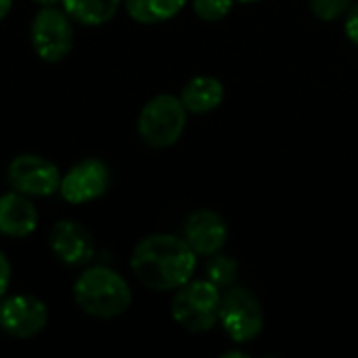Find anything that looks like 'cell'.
Wrapping results in <instances>:
<instances>
[{
	"label": "cell",
	"instance_id": "cell-1",
	"mask_svg": "<svg viewBox=\"0 0 358 358\" xmlns=\"http://www.w3.org/2000/svg\"><path fill=\"white\" fill-rule=\"evenodd\" d=\"M197 254L185 239L174 235H149L132 252L130 268L134 277L153 292H170L191 281Z\"/></svg>",
	"mask_w": 358,
	"mask_h": 358
},
{
	"label": "cell",
	"instance_id": "cell-2",
	"mask_svg": "<svg viewBox=\"0 0 358 358\" xmlns=\"http://www.w3.org/2000/svg\"><path fill=\"white\" fill-rule=\"evenodd\" d=\"M73 300L90 317L113 319L128 310L132 292L122 275L107 266H94L73 283Z\"/></svg>",
	"mask_w": 358,
	"mask_h": 358
},
{
	"label": "cell",
	"instance_id": "cell-3",
	"mask_svg": "<svg viewBox=\"0 0 358 358\" xmlns=\"http://www.w3.org/2000/svg\"><path fill=\"white\" fill-rule=\"evenodd\" d=\"M220 298V289L212 281H187L172 300V317L191 334L210 331L218 321Z\"/></svg>",
	"mask_w": 358,
	"mask_h": 358
},
{
	"label": "cell",
	"instance_id": "cell-4",
	"mask_svg": "<svg viewBox=\"0 0 358 358\" xmlns=\"http://www.w3.org/2000/svg\"><path fill=\"white\" fill-rule=\"evenodd\" d=\"M185 124L187 109L182 101L172 94H157L143 107L138 115V134L147 145L164 149L182 136Z\"/></svg>",
	"mask_w": 358,
	"mask_h": 358
},
{
	"label": "cell",
	"instance_id": "cell-5",
	"mask_svg": "<svg viewBox=\"0 0 358 358\" xmlns=\"http://www.w3.org/2000/svg\"><path fill=\"white\" fill-rule=\"evenodd\" d=\"M218 321L233 342L245 344L262 331V304L248 289H229L220 298Z\"/></svg>",
	"mask_w": 358,
	"mask_h": 358
},
{
	"label": "cell",
	"instance_id": "cell-6",
	"mask_svg": "<svg viewBox=\"0 0 358 358\" xmlns=\"http://www.w3.org/2000/svg\"><path fill=\"white\" fill-rule=\"evenodd\" d=\"M31 46L42 61L57 63L65 59L73 46L69 15L55 6L40 8L31 23Z\"/></svg>",
	"mask_w": 358,
	"mask_h": 358
},
{
	"label": "cell",
	"instance_id": "cell-7",
	"mask_svg": "<svg viewBox=\"0 0 358 358\" xmlns=\"http://www.w3.org/2000/svg\"><path fill=\"white\" fill-rule=\"evenodd\" d=\"M6 180L13 191H19L27 197H48L59 191L61 172L52 162L25 153L8 164Z\"/></svg>",
	"mask_w": 358,
	"mask_h": 358
},
{
	"label": "cell",
	"instance_id": "cell-8",
	"mask_svg": "<svg viewBox=\"0 0 358 358\" xmlns=\"http://www.w3.org/2000/svg\"><path fill=\"white\" fill-rule=\"evenodd\" d=\"M48 325V308L34 296H13L0 304V329L17 340L38 336Z\"/></svg>",
	"mask_w": 358,
	"mask_h": 358
},
{
	"label": "cell",
	"instance_id": "cell-9",
	"mask_svg": "<svg viewBox=\"0 0 358 358\" xmlns=\"http://www.w3.org/2000/svg\"><path fill=\"white\" fill-rule=\"evenodd\" d=\"M111 176L101 159H84L61 178V197L69 203H88L105 195Z\"/></svg>",
	"mask_w": 358,
	"mask_h": 358
},
{
	"label": "cell",
	"instance_id": "cell-10",
	"mask_svg": "<svg viewBox=\"0 0 358 358\" xmlns=\"http://www.w3.org/2000/svg\"><path fill=\"white\" fill-rule=\"evenodd\" d=\"M48 243L59 262L67 266L86 264L94 256L92 235L76 220H59L48 235Z\"/></svg>",
	"mask_w": 358,
	"mask_h": 358
},
{
	"label": "cell",
	"instance_id": "cell-11",
	"mask_svg": "<svg viewBox=\"0 0 358 358\" xmlns=\"http://www.w3.org/2000/svg\"><path fill=\"white\" fill-rule=\"evenodd\" d=\"M185 241L197 256H214L227 241V224L212 210H197L185 220Z\"/></svg>",
	"mask_w": 358,
	"mask_h": 358
},
{
	"label": "cell",
	"instance_id": "cell-12",
	"mask_svg": "<svg viewBox=\"0 0 358 358\" xmlns=\"http://www.w3.org/2000/svg\"><path fill=\"white\" fill-rule=\"evenodd\" d=\"M38 227V210L27 195L13 191L0 195V233L6 237H27Z\"/></svg>",
	"mask_w": 358,
	"mask_h": 358
},
{
	"label": "cell",
	"instance_id": "cell-13",
	"mask_svg": "<svg viewBox=\"0 0 358 358\" xmlns=\"http://www.w3.org/2000/svg\"><path fill=\"white\" fill-rule=\"evenodd\" d=\"M224 99V86L214 76H197L182 86L180 101L191 113L214 111Z\"/></svg>",
	"mask_w": 358,
	"mask_h": 358
},
{
	"label": "cell",
	"instance_id": "cell-14",
	"mask_svg": "<svg viewBox=\"0 0 358 358\" xmlns=\"http://www.w3.org/2000/svg\"><path fill=\"white\" fill-rule=\"evenodd\" d=\"M69 19L82 25H103L115 17L122 0H61Z\"/></svg>",
	"mask_w": 358,
	"mask_h": 358
},
{
	"label": "cell",
	"instance_id": "cell-15",
	"mask_svg": "<svg viewBox=\"0 0 358 358\" xmlns=\"http://www.w3.org/2000/svg\"><path fill=\"white\" fill-rule=\"evenodd\" d=\"M124 4L138 23H162L178 15L187 0H124Z\"/></svg>",
	"mask_w": 358,
	"mask_h": 358
},
{
	"label": "cell",
	"instance_id": "cell-16",
	"mask_svg": "<svg viewBox=\"0 0 358 358\" xmlns=\"http://www.w3.org/2000/svg\"><path fill=\"white\" fill-rule=\"evenodd\" d=\"M237 271H239V264L229 258V256H212L210 262L206 264V275H208V281H212L218 289L220 287H231L237 279Z\"/></svg>",
	"mask_w": 358,
	"mask_h": 358
},
{
	"label": "cell",
	"instance_id": "cell-17",
	"mask_svg": "<svg viewBox=\"0 0 358 358\" xmlns=\"http://www.w3.org/2000/svg\"><path fill=\"white\" fill-rule=\"evenodd\" d=\"M233 8V0H193V10L203 21H220Z\"/></svg>",
	"mask_w": 358,
	"mask_h": 358
},
{
	"label": "cell",
	"instance_id": "cell-18",
	"mask_svg": "<svg viewBox=\"0 0 358 358\" xmlns=\"http://www.w3.org/2000/svg\"><path fill=\"white\" fill-rule=\"evenodd\" d=\"M350 4H352V0H310L313 13L323 21L340 19L350 8Z\"/></svg>",
	"mask_w": 358,
	"mask_h": 358
},
{
	"label": "cell",
	"instance_id": "cell-19",
	"mask_svg": "<svg viewBox=\"0 0 358 358\" xmlns=\"http://www.w3.org/2000/svg\"><path fill=\"white\" fill-rule=\"evenodd\" d=\"M10 285V262L6 260V256L0 252V298L6 294Z\"/></svg>",
	"mask_w": 358,
	"mask_h": 358
},
{
	"label": "cell",
	"instance_id": "cell-20",
	"mask_svg": "<svg viewBox=\"0 0 358 358\" xmlns=\"http://www.w3.org/2000/svg\"><path fill=\"white\" fill-rule=\"evenodd\" d=\"M346 36L358 44V4L348 13V17H346Z\"/></svg>",
	"mask_w": 358,
	"mask_h": 358
},
{
	"label": "cell",
	"instance_id": "cell-21",
	"mask_svg": "<svg viewBox=\"0 0 358 358\" xmlns=\"http://www.w3.org/2000/svg\"><path fill=\"white\" fill-rule=\"evenodd\" d=\"M10 6H13V0H0V21L8 15Z\"/></svg>",
	"mask_w": 358,
	"mask_h": 358
},
{
	"label": "cell",
	"instance_id": "cell-22",
	"mask_svg": "<svg viewBox=\"0 0 358 358\" xmlns=\"http://www.w3.org/2000/svg\"><path fill=\"white\" fill-rule=\"evenodd\" d=\"M34 2H38V4H42V6H55V4L61 2V0H34Z\"/></svg>",
	"mask_w": 358,
	"mask_h": 358
},
{
	"label": "cell",
	"instance_id": "cell-23",
	"mask_svg": "<svg viewBox=\"0 0 358 358\" xmlns=\"http://www.w3.org/2000/svg\"><path fill=\"white\" fill-rule=\"evenodd\" d=\"M239 2H258V0H239Z\"/></svg>",
	"mask_w": 358,
	"mask_h": 358
}]
</instances>
